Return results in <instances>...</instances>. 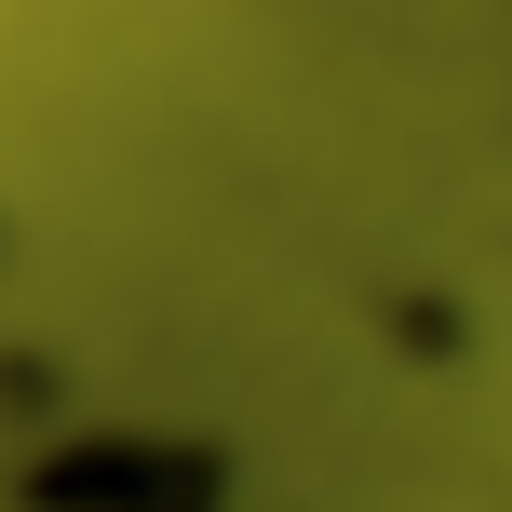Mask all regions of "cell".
<instances>
[{
	"label": "cell",
	"instance_id": "obj_1",
	"mask_svg": "<svg viewBox=\"0 0 512 512\" xmlns=\"http://www.w3.org/2000/svg\"><path fill=\"white\" fill-rule=\"evenodd\" d=\"M149 486H176L162 459H68V472H41V512H149Z\"/></svg>",
	"mask_w": 512,
	"mask_h": 512
}]
</instances>
